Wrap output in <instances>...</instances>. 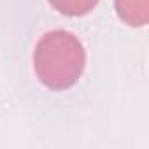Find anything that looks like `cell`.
<instances>
[{
  "mask_svg": "<svg viewBox=\"0 0 149 149\" xmlns=\"http://www.w3.org/2000/svg\"><path fill=\"white\" fill-rule=\"evenodd\" d=\"M84 67V47L76 35L67 30L47 32L35 46L33 70L39 81L49 90H68L79 81Z\"/></svg>",
  "mask_w": 149,
  "mask_h": 149,
  "instance_id": "1",
  "label": "cell"
},
{
  "mask_svg": "<svg viewBox=\"0 0 149 149\" xmlns=\"http://www.w3.org/2000/svg\"><path fill=\"white\" fill-rule=\"evenodd\" d=\"M116 14L130 26H144L149 19V0H114Z\"/></svg>",
  "mask_w": 149,
  "mask_h": 149,
  "instance_id": "2",
  "label": "cell"
},
{
  "mask_svg": "<svg viewBox=\"0 0 149 149\" xmlns=\"http://www.w3.org/2000/svg\"><path fill=\"white\" fill-rule=\"evenodd\" d=\"M49 4L65 16H84L97 7L98 0H49Z\"/></svg>",
  "mask_w": 149,
  "mask_h": 149,
  "instance_id": "3",
  "label": "cell"
}]
</instances>
